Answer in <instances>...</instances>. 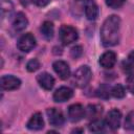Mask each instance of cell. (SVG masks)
I'll return each mask as SVG.
<instances>
[{"instance_id":"6da1fadb","label":"cell","mask_w":134,"mask_h":134,"mask_svg":"<svg viewBox=\"0 0 134 134\" xmlns=\"http://www.w3.org/2000/svg\"><path fill=\"white\" fill-rule=\"evenodd\" d=\"M120 19L115 16H109L100 28V40L104 46H114L119 41Z\"/></svg>"},{"instance_id":"7a4b0ae2","label":"cell","mask_w":134,"mask_h":134,"mask_svg":"<svg viewBox=\"0 0 134 134\" xmlns=\"http://www.w3.org/2000/svg\"><path fill=\"white\" fill-rule=\"evenodd\" d=\"M92 77V71L91 69L87 66V65H84V66H81L73 74V77H72V82L73 84L79 87V88H83L85 86L88 85V83L90 82Z\"/></svg>"},{"instance_id":"3957f363","label":"cell","mask_w":134,"mask_h":134,"mask_svg":"<svg viewBox=\"0 0 134 134\" xmlns=\"http://www.w3.org/2000/svg\"><path fill=\"white\" fill-rule=\"evenodd\" d=\"M59 36H60L61 42L65 45H68V44L74 42L79 37L76 29L70 25H62L60 28Z\"/></svg>"},{"instance_id":"277c9868","label":"cell","mask_w":134,"mask_h":134,"mask_svg":"<svg viewBox=\"0 0 134 134\" xmlns=\"http://www.w3.org/2000/svg\"><path fill=\"white\" fill-rule=\"evenodd\" d=\"M35 46H36V39L30 32H27L21 36L17 42L18 49L23 52H29Z\"/></svg>"},{"instance_id":"5b68a950","label":"cell","mask_w":134,"mask_h":134,"mask_svg":"<svg viewBox=\"0 0 134 134\" xmlns=\"http://www.w3.org/2000/svg\"><path fill=\"white\" fill-rule=\"evenodd\" d=\"M120 121H121V113L117 109H112L111 111H109L105 118L106 125L112 130L118 129L120 126Z\"/></svg>"},{"instance_id":"8992f818","label":"cell","mask_w":134,"mask_h":134,"mask_svg":"<svg viewBox=\"0 0 134 134\" xmlns=\"http://www.w3.org/2000/svg\"><path fill=\"white\" fill-rule=\"evenodd\" d=\"M47 116H48V120H49L50 125L53 127H61V126H63V124L65 121L62 111H60L57 108L47 109Z\"/></svg>"},{"instance_id":"52a82bcc","label":"cell","mask_w":134,"mask_h":134,"mask_svg":"<svg viewBox=\"0 0 134 134\" xmlns=\"http://www.w3.org/2000/svg\"><path fill=\"white\" fill-rule=\"evenodd\" d=\"M86 115V109L81 104H73L68 108V117L71 121L76 122Z\"/></svg>"},{"instance_id":"ba28073f","label":"cell","mask_w":134,"mask_h":134,"mask_svg":"<svg viewBox=\"0 0 134 134\" xmlns=\"http://www.w3.org/2000/svg\"><path fill=\"white\" fill-rule=\"evenodd\" d=\"M0 83L3 90H16L21 85V81L14 75H3Z\"/></svg>"},{"instance_id":"9c48e42d","label":"cell","mask_w":134,"mask_h":134,"mask_svg":"<svg viewBox=\"0 0 134 134\" xmlns=\"http://www.w3.org/2000/svg\"><path fill=\"white\" fill-rule=\"evenodd\" d=\"M73 95V91L72 89H70L69 87L63 86L60 87L59 89H57L53 93V100L57 103H63L68 100L69 98H71V96Z\"/></svg>"},{"instance_id":"30bf717a","label":"cell","mask_w":134,"mask_h":134,"mask_svg":"<svg viewBox=\"0 0 134 134\" xmlns=\"http://www.w3.org/2000/svg\"><path fill=\"white\" fill-rule=\"evenodd\" d=\"M53 70L55 71V73L62 79V80H66L69 77L70 75V68L69 65L64 62V61H55L52 65Z\"/></svg>"},{"instance_id":"8fae6325","label":"cell","mask_w":134,"mask_h":134,"mask_svg":"<svg viewBox=\"0 0 134 134\" xmlns=\"http://www.w3.org/2000/svg\"><path fill=\"white\" fill-rule=\"evenodd\" d=\"M116 63V54L113 51H106L99 58V65L105 69L112 68Z\"/></svg>"},{"instance_id":"7c38bea8","label":"cell","mask_w":134,"mask_h":134,"mask_svg":"<svg viewBox=\"0 0 134 134\" xmlns=\"http://www.w3.org/2000/svg\"><path fill=\"white\" fill-rule=\"evenodd\" d=\"M37 81L39 83V85L44 88L45 90H50L53 85H54V79L52 77V75H50L47 72H42L37 76Z\"/></svg>"},{"instance_id":"4fadbf2b","label":"cell","mask_w":134,"mask_h":134,"mask_svg":"<svg viewBox=\"0 0 134 134\" xmlns=\"http://www.w3.org/2000/svg\"><path fill=\"white\" fill-rule=\"evenodd\" d=\"M85 15L88 20H95L98 16V7L93 0H87L85 2Z\"/></svg>"},{"instance_id":"5bb4252c","label":"cell","mask_w":134,"mask_h":134,"mask_svg":"<svg viewBox=\"0 0 134 134\" xmlns=\"http://www.w3.org/2000/svg\"><path fill=\"white\" fill-rule=\"evenodd\" d=\"M28 25V20L26 18V16L23 13H17V15L14 18V22H13V27L16 31H22L23 29H25Z\"/></svg>"},{"instance_id":"9a60e30c","label":"cell","mask_w":134,"mask_h":134,"mask_svg":"<svg viewBox=\"0 0 134 134\" xmlns=\"http://www.w3.org/2000/svg\"><path fill=\"white\" fill-rule=\"evenodd\" d=\"M43 127H44V120H43L42 114L39 113V112L35 113L30 117V119L28 120V122H27V128L29 130L37 131V130H41Z\"/></svg>"},{"instance_id":"2e32d148","label":"cell","mask_w":134,"mask_h":134,"mask_svg":"<svg viewBox=\"0 0 134 134\" xmlns=\"http://www.w3.org/2000/svg\"><path fill=\"white\" fill-rule=\"evenodd\" d=\"M40 31H41L42 36H43L46 40H50V39L53 37V31H54L53 24H52L51 22H49V21H45V22L41 25Z\"/></svg>"},{"instance_id":"e0dca14e","label":"cell","mask_w":134,"mask_h":134,"mask_svg":"<svg viewBox=\"0 0 134 134\" xmlns=\"http://www.w3.org/2000/svg\"><path fill=\"white\" fill-rule=\"evenodd\" d=\"M14 12V5L9 0H1V15L2 19L9 18Z\"/></svg>"},{"instance_id":"ac0fdd59","label":"cell","mask_w":134,"mask_h":134,"mask_svg":"<svg viewBox=\"0 0 134 134\" xmlns=\"http://www.w3.org/2000/svg\"><path fill=\"white\" fill-rule=\"evenodd\" d=\"M103 112V107L99 105H89L86 109V116L88 118H96Z\"/></svg>"},{"instance_id":"d6986e66","label":"cell","mask_w":134,"mask_h":134,"mask_svg":"<svg viewBox=\"0 0 134 134\" xmlns=\"http://www.w3.org/2000/svg\"><path fill=\"white\" fill-rule=\"evenodd\" d=\"M105 125L106 122L104 120H100V119H94L90 122L89 125V130L90 132H100L104 130L105 128Z\"/></svg>"},{"instance_id":"ffe728a7","label":"cell","mask_w":134,"mask_h":134,"mask_svg":"<svg viewBox=\"0 0 134 134\" xmlns=\"http://www.w3.org/2000/svg\"><path fill=\"white\" fill-rule=\"evenodd\" d=\"M125 93H126L125 88H124V86L120 85V84L115 85V86L111 89V94H112L114 97H116V98H121V97H124V96H125Z\"/></svg>"},{"instance_id":"44dd1931","label":"cell","mask_w":134,"mask_h":134,"mask_svg":"<svg viewBox=\"0 0 134 134\" xmlns=\"http://www.w3.org/2000/svg\"><path fill=\"white\" fill-rule=\"evenodd\" d=\"M125 128L127 130H134V111L128 113L125 119Z\"/></svg>"},{"instance_id":"7402d4cb","label":"cell","mask_w":134,"mask_h":134,"mask_svg":"<svg viewBox=\"0 0 134 134\" xmlns=\"http://www.w3.org/2000/svg\"><path fill=\"white\" fill-rule=\"evenodd\" d=\"M39 68H40V62H39L37 59H32V60L28 61V63L26 64V69H27L29 72L37 71Z\"/></svg>"},{"instance_id":"603a6c76","label":"cell","mask_w":134,"mask_h":134,"mask_svg":"<svg viewBox=\"0 0 134 134\" xmlns=\"http://www.w3.org/2000/svg\"><path fill=\"white\" fill-rule=\"evenodd\" d=\"M110 93H111L110 88H108V87L105 86V85L100 86L99 89H98V92H97L98 96L102 97V98H108V97L110 96Z\"/></svg>"},{"instance_id":"cb8c5ba5","label":"cell","mask_w":134,"mask_h":134,"mask_svg":"<svg viewBox=\"0 0 134 134\" xmlns=\"http://www.w3.org/2000/svg\"><path fill=\"white\" fill-rule=\"evenodd\" d=\"M126 86H127V89L132 94H134V74L133 73L129 74L128 77L126 79Z\"/></svg>"},{"instance_id":"d4e9b609","label":"cell","mask_w":134,"mask_h":134,"mask_svg":"<svg viewBox=\"0 0 134 134\" xmlns=\"http://www.w3.org/2000/svg\"><path fill=\"white\" fill-rule=\"evenodd\" d=\"M126 0H106V4L111 8H118L124 5Z\"/></svg>"},{"instance_id":"484cf974","label":"cell","mask_w":134,"mask_h":134,"mask_svg":"<svg viewBox=\"0 0 134 134\" xmlns=\"http://www.w3.org/2000/svg\"><path fill=\"white\" fill-rule=\"evenodd\" d=\"M82 52H83V50H82V47L81 46H74L71 49V57L73 59H77L79 57H81Z\"/></svg>"},{"instance_id":"4316f807","label":"cell","mask_w":134,"mask_h":134,"mask_svg":"<svg viewBox=\"0 0 134 134\" xmlns=\"http://www.w3.org/2000/svg\"><path fill=\"white\" fill-rule=\"evenodd\" d=\"M49 1L50 0H31V2L37 6H45L49 3Z\"/></svg>"},{"instance_id":"83f0119b","label":"cell","mask_w":134,"mask_h":134,"mask_svg":"<svg viewBox=\"0 0 134 134\" xmlns=\"http://www.w3.org/2000/svg\"><path fill=\"white\" fill-rule=\"evenodd\" d=\"M129 62H130L132 65H134V50H132V51L130 52V54H129Z\"/></svg>"}]
</instances>
